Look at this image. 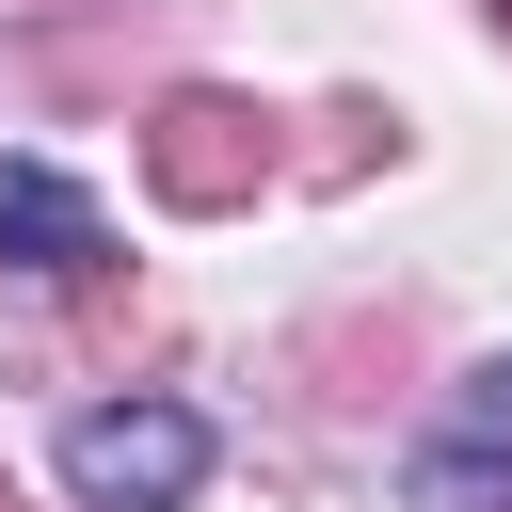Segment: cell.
<instances>
[{
  "label": "cell",
  "mask_w": 512,
  "mask_h": 512,
  "mask_svg": "<svg viewBox=\"0 0 512 512\" xmlns=\"http://www.w3.org/2000/svg\"><path fill=\"white\" fill-rule=\"evenodd\" d=\"M272 176H288V128H272L256 96H224V80H176V96L144 112V192H160V208L224 224V208H256Z\"/></svg>",
  "instance_id": "cell-1"
},
{
  "label": "cell",
  "mask_w": 512,
  "mask_h": 512,
  "mask_svg": "<svg viewBox=\"0 0 512 512\" xmlns=\"http://www.w3.org/2000/svg\"><path fill=\"white\" fill-rule=\"evenodd\" d=\"M208 480V432L176 416V400H96L80 432H64V496L80 512H176Z\"/></svg>",
  "instance_id": "cell-2"
},
{
  "label": "cell",
  "mask_w": 512,
  "mask_h": 512,
  "mask_svg": "<svg viewBox=\"0 0 512 512\" xmlns=\"http://www.w3.org/2000/svg\"><path fill=\"white\" fill-rule=\"evenodd\" d=\"M0 256H16V272H48V288H96V272H112V224H96V192H80V176L0 160Z\"/></svg>",
  "instance_id": "cell-3"
},
{
  "label": "cell",
  "mask_w": 512,
  "mask_h": 512,
  "mask_svg": "<svg viewBox=\"0 0 512 512\" xmlns=\"http://www.w3.org/2000/svg\"><path fill=\"white\" fill-rule=\"evenodd\" d=\"M496 32H512V0H496Z\"/></svg>",
  "instance_id": "cell-4"
},
{
  "label": "cell",
  "mask_w": 512,
  "mask_h": 512,
  "mask_svg": "<svg viewBox=\"0 0 512 512\" xmlns=\"http://www.w3.org/2000/svg\"><path fill=\"white\" fill-rule=\"evenodd\" d=\"M496 400H512V368H496Z\"/></svg>",
  "instance_id": "cell-5"
},
{
  "label": "cell",
  "mask_w": 512,
  "mask_h": 512,
  "mask_svg": "<svg viewBox=\"0 0 512 512\" xmlns=\"http://www.w3.org/2000/svg\"><path fill=\"white\" fill-rule=\"evenodd\" d=\"M0 512H16V496H0Z\"/></svg>",
  "instance_id": "cell-6"
}]
</instances>
